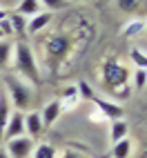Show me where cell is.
I'll list each match as a JSON object with an SVG mask.
<instances>
[{
  "mask_svg": "<svg viewBox=\"0 0 147 158\" xmlns=\"http://www.w3.org/2000/svg\"><path fill=\"white\" fill-rule=\"evenodd\" d=\"M56 147L51 145V143H38L34 145V152H31L29 158H56Z\"/></svg>",
  "mask_w": 147,
  "mask_h": 158,
  "instance_id": "obj_18",
  "label": "cell"
},
{
  "mask_svg": "<svg viewBox=\"0 0 147 158\" xmlns=\"http://www.w3.org/2000/svg\"><path fill=\"white\" fill-rule=\"evenodd\" d=\"M11 56H14V43L9 38H2V40H0V69L9 67Z\"/></svg>",
  "mask_w": 147,
  "mask_h": 158,
  "instance_id": "obj_16",
  "label": "cell"
},
{
  "mask_svg": "<svg viewBox=\"0 0 147 158\" xmlns=\"http://www.w3.org/2000/svg\"><path fill=\"white\" fill-rule=\"evenodd\" d=\"M40 7H45L47 11H58V9H65L69 5V0H38Z\"/></svg>",
  "mask_w": 147,
  "mask_h": 158,
  "instance_id": "obj_22",
  "label": "cell"
},
{
  "mask_svg": "<svg viewBox=\"0 0 147 158\" xmlns=\"http://www.w3.org/2000/svg\"><path fill=\"white\" fill-rule=\"evenodd\" d=\"M2 85V91L7 94L11 107L18 111H29L31 102H34V91H31V85L25 82L20 76H14V73H7V76L0 80Z\"/></svg>",
  "mask_w": 147,
  "mask_h": 158,
  "instance_id": "obj_3",
  "label": "cell"
},
{
  "mask_svg": "<svg viewBox=\"0 0 147 158\" xmlns=\"http://www.w3.org/2000/svg\"><path fill=\"white\" fill-rule=\"evenodd\" d=\"M51 20H54V16H51V11H38L36 16L27 18V34L36 36V34H43V31L51 25Z\"/></svg>",
  "mask_w": 147,
  "mask_h": 158,
  "instance_id": "obj_8",
  "label": "cell"
},
{
  "mask_svg": "<svg viewBox=\"0 0 147 158\" xmlns=\"http://www.w3.org/2000/svg\"><path fill=\"white\" fill-rule=\"evenodd\" d=\"M143 29H145V20H132V23L123 25V34L125 36H136V34H141Z\"/></svg>",
  "mask_w": 147,
  "mask_h": 158,
  "instance_id": "obj_20",
  "label": "cell"
},
{
  "mask_svg": "<svg viewBox=\"0 0 147 158\" xmlns=\"http://www.w3.org/2000/svg\"><path fill=\"white\" fill-rule=\"evenodd\" d=\"M2 38H5V34H2V29H0V40H2Z\"/></svg>",
  "mask_w": 147,
  "mask_h": 158,
  "instance_id": "obj_29",
  "label": "cell"
},
{
  "mask_svg": "<svg viewBox=\"0 0 147 158\" xmlns=\"http://www.w3.org/2000/svg\"><path fill=\"white\" fill-rule=\"evenodd\" d=\"M0 158H9V154H7V149H5L2 145H0Z\"/></svg>",
  "mask_w": 147,
  "mask_h": 158,
  "instance_id": "obj_26",
  "label": "cell"
},
{
  "mask_svg": "<svg viewBox=\"0 0 147 158\" xmlns=\"http://www.w3.org/2000/svg\"><path fill=\"white\" fill-rule=\"evenodd\" d=\"M7 20H9V25H11L14 36H25L27 34V18L25 16L11 11V14H7Z\"/></svg>",
  "mask_w": 147,
  "mask_h": 158,
  "instance_id": "obj_14",
  "label": "cell"
},
{
  "mask_svg": "<svg viewBox=\"0 0 147 158\" xmlns=\"http://www.w3.org/2000/svg\"><path fill=\"white\" fill-rule=\"evenodd\" d=\"M11 102H9L7 94L2 91V85H0V143H2V134H5V127H7V120L11 116Z\"/></svg>",
  "mask_w": 147,
  "mask_h": 158,
  "instance_id": "obj_12",
  "label": "cell"
},
{
  "mask_svg": "<svg viewBox=\"0 0 147 158\" xmlns=\"http://www.w3.org/2000/svg\"><path fill=\"white\" fill-rule=\"evenodd\" d=\"M36 140L29 138V136H18V138H9L5 140V149L9 154V158H29L31 152H34Z\"/></svg>",
  "mask_w": 147,
  "mask_h": 158,
  "instance_id": "obj_5",
  "label": "cell"
},
{
  "mask_svg": "<svg viewBox=\"0 0 147 158\" xmlns=\"http://www.w3.org/2000/svg\"><path fill=\"white\" fill-rule=\"evenodd\" d=\"M129 58H132V65L136 69H147V54L141 47H132L129 49Z\"/></svg>",
  "mask_w": 147,
  "mask_h": 158,
  "instance_id": "obj_19",
  "label": "cell"
},
{
  "mask_svg": "<svg viewBox=\"0 0 147 158\" xmlns=\"http://www.w3.org/2000/svg\"><path fill=\"white\" fill-rule=\"evenodd\" d=\"M94 102L98 105V109L107 116L109 120H116V118H125V111H123V107L118 102H111V100H105V98H100V96H94Z\"/></svg>",
  "mask_w": 147,
  "mask_h": 158,
  "instance_id": "obj_10",
  "label": "cell"
},
{
  "mask_svg": "<svg viewBox=\"0 0 147 158\" xmlns=\"http://www.w3.org/2000/svg\"><path fill=\"white\" fill-rule=\"evenodd\" d=\"M71 47H74V38L62 31H54L43 38L40 49H43V58L49 67H58L62 60H67L71 56Z\"/></svg>",
  "mask_w": 147,
  "mask_h": 158,
  "instance_id": "obj_2",
  "label": "cell"
},
{
  "mask_svg": "<svg viewBox=\"0 0 147 158\" xmlns=\"http://www.w3.org/2000/svg\"><path fill=\"white\" fill-rule=\"evenodd\" d=\"M60 158H89V156H87L85 152L76 149V147H67V149L60 154Z\"/></svg>",
  "mask_w": 147,
  "mask_h": 158,
  "instance_id": "obj_25",
  "label": "cell"
},
{
  "mask_svg": "<svg viewBox=\"0 0 147 158\" xmlns=\"http://www.w3.org/2000/svg\"><path fill=\"white\" fill-rule=\"evenodd\" d=\"M14 69L18 71V76L23 78L29 85H38L40 82V67H38V60H36V51L27 40H18L14 43Z\"/></svg>",
  "mask_w": 147,
  "mask_h": 158,
  "instance_id": "obj_1",
  "label": "cell"
},
{
  "mask_svg": "<svg viewBox=\"0 0 147 158\" xmlns=\"http://www.w3.org/2000/svg\"><path fill=\"white\" fill-rule=\"evenodd\" d=\"M143 31H145V34H147V23H145V29H143Z\"/></svg>",
  "mask_w": 147,
  "mask_h": 158,
  "instance_id": "obj_30",
  "label": "cell"
},
{
  "mask_svg": "<svg viewBox=\"0 0 147 158\" xmlns=\"http://www.w3.org/2000/svg\"><path fill=\"white\" fill-rule=\"evenodd\" d=\"M116 2H118V9H120V11H125V14H134L136 9H138L141 0H116Z\"/></svg>",
  "mask_w": 147,
  "mask_h": 158,
  "instance_id": "obj_24",
  "label": "cell"
},
{
  "mask_svg": "<svg viewBox=\"0 0 147 158\" xmlns=\"http://www.w3.org/2000/svg\"><path fill=\"white\" fill-rule=\"evenodd\" d=\"M43 131H45V125H43V118H40V111L36 109L25 111V134L36 140L43 136Z\"/></svg>",
  "mask_w": 147,
  "mask_h": 158,
  "instance_id": "obj_7",
  "label": "cell"
},
{
  "mask_svg": "<svg viewBox=\"0 0 147 158\" xmlns=\"http://www.w3.org/2000/svg\"><path fill=\"white\" fill-rule=\"evenodd\" d=\"M125 136H129V123L125 118L109 120V140H111V145L118 143L120 138H125Z\"/></svg>",
  "mask_w": 147,
  "mask_h": 158,
  "instance_id": "obj_11",
  "label": "cell"
},
{
  "mask_svg": "<svg viewBox=\"0 0 147 158\" xmlns=\"http://www.w3.org/2000/svg\"><path fill=\"white\" fill-rule=\"evenodd\" d=\"M132 149H134V143L129 136H125V138H120L118 143L111 145V158H129Z\"/></svg>",
  "mask_w": 147,
  "mask_h": 158,
  "instance_id": "obj_13",
  "label": "cell"
},
{
  "mask_svg": "<svg viewBox=\"0 0 147 158\" xmlns=\"http://www.w3.org/2000/svg\"><path fill=\"white\" fill-rule=\"evenodd\" d=\"M60 114H62V107H60V100L58 98H51L43 105V111H40V118H43V125H45V129L51 127L58 118H60Z\"/></svg>",
  "mask_w": 147,
  "mask_h": 158,
  "instance_id": "obj_9",
  "label": "cell"
},
{
  "mask_svg": "<svg viewBox=\"0 0 147 158\" xmlns=\"http://www.w3.org/2000/svg\"><path fill=\"white\" fill-rule=\"evenodd\" d=\"M143 158H147V140H145V145H143Z\"/></svg>",
  "mask_w": 147,
  "mask_h": 158,
  "instance_id": "obj_27",
  "label": "cell"
},
{
  "mask_svg": "<svg viewBox=\"0 0 147 158\" xmlns=\"http://www.w3.org/2000/svg\"><path fill=\"white\" fill-rule=\"evenodd\" d=\"M38 11H43V9H40V2H38V0H20L18 7H16V14L25 16V18L36 16Z\"/></svg>",
  "mask_w": 147,
  "mask_h": 158,
  "instance_id": "obj_15",
  "label": "cell"
},
{
  "mask_svg": "<svg viewBox=\"0 0 147 158\" xmlns=\"http://www.w3.org/2000/svg\"><path fill=\"white\" fill-rule=\"evenodd\" d=\"M74 2H89V0H74Z\"/></svg>",
  "mask_w": 147,
  "mask_h": 158,
  "instance_id": "obj_28",
  "label": "cell"
},
{
  "mask_svg": "<svg viewBox=\"0 0 147 158\" xmlns=\"http://www.w3.org/2000/svg\"><path fill=\"white\" fill-rule=\"evenodd\" d=\"M147 87V69H134V89Z\"/></svg>",
  "mask_w": 147,
  "mask_h": 158,
  "instance_id": "obj_23",
  "label": "cell"
},
{
  "mask_svg": "<svg viewBox=\"0 0 147 158\" xmlns=\"http://www.w3.org/2000/svg\"><path fill=\"white\" fill-rule=\"evenodd\" d=\"M18 136H25V111L11 109V116H9L7 127H5V134H2V140L18 138Z\"/></svg>",
  "mask_w": 147,
  "mask_h": 158,
  "instance_id": "obj_6",
  "label": "cell"
},
{
  "mask_svg": "<svg viewBox=\"0 0 147 158\" xmlns=\"http://www.w3.org/2000/svg\"><path fill=\"white\" fill-rule=\"evenodd\" d=\"M129 76H132V71L118 58H107L100 67V80H103L105 89H111V91H118L120 87H125L129 82Z\"/></svg>",
  "mask_w": 147,
  "mask_h": 158,
  "instance_id": "obj_4",
  "label": "cell"
},
{
  "mask_svg": "<svg viewBox=\"0 0 147 158\" xmlns=\"http://www.w3.org/2000/svg\"><path fill=\"white\" fill-rule=\"evenodd\" d=\"M60 107L62 109H67V107H74V105H76L78 100H80V96H78V89H76V85H69L65 91L60 94Z\"/></svg>",
  "mask_w": 147,
  "mask_h": 158,
  "instance_id": "obj_17",
  "label": "cell"
},
{
  "mask_svg": "<svg viewBox=\"0 0 147 158\" xmlns=\"http://www.w3.org/2000/svg\"><path fill=\"white\" fill-rule=\"evenodd\" d=\"M76 89H78V96H80L82 100H94V96H96V91H94V89L89 87V82H85V80L76 82Z\"/></svg>",
  "mask_w": 147,
  "mask_h": 158,
  "instance_id": "obj_21",
  "label": "cell"
}]
</instances>
